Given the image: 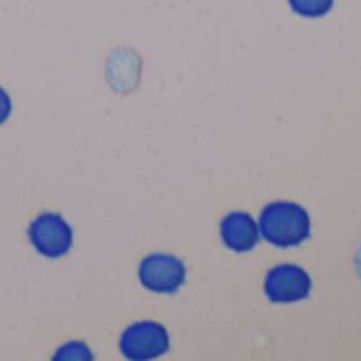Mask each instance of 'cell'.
I'll return each mask as SVG.
<instances>
[{
    "label": "cell",
    "instance_id": "6da1fadb",
    "mask_svg": "<svg viewBox=\"0 0 361 361\" xmlns=\"http://www.w3.org/2000/svg\"><path fill=\"white\" fill-rule=\"evenodd\" d=\"M310 215L295 202H270L259 215V236L279 249H291L308 240Z\"/></svg>",
    "mask_w": 361,
    "mask_h": 361
},
{
    "label": "cell",
    "instance_id": "7a4b0ae2",
    "mask_svg": "<svg viewBox=\"0 0 361 361\" xmlns=\"http://www.w3.org/2000/svg\"><path fill=\"white\" fill-rule=\"evenodd\" d=\"M170 348L168 329L155 321H138L130 325L119 338V350L134 361H147L166 355Z\"/></svg>",
    "mask_w": 361,
    "mask_h": 361
},
{
    "label": "cell",
    "instance_id": "3957f363",
    "mask_svg": "<svg viewBox=\"0 0 361 361\" xmlns=\"http://www.w3.org/2000/svg\"><path fill=\"white\" fill-rule=\"evenodd\" d=\"M188 270L185 264L174 255L166 253H153L147 255L138 266V279L140 285L153 293H176L185 283Z\"/></svg>",
    "mask_w": 361,
    "mask_h": 361
},
{
    "label": "cell",
    "instance_id": "277c9868",
    "mask_svg": "<svg viewBox=\"0 0 361 361\" xmlns=\"http://www.w3.org/2000/svg\"><path fill=\"white\" fill-rule=\"evenodd\" d=\"M30 245L45 257H64L73 249V228L71 224L58 213H43L39 215L28 228Z\"/></svg>",
    "mask_w": 361,
    "mask_h": 361
},
{
    "label": "cell",
    "instance_id": "5b68a950",
    "mask_svg": "<svg viewBox=\"0 0 361 361\" xmlns=\"http://www.w3.org/2000/svg\"><path fill=\"white\" fill-rule=\"evenodd\" d=\"M312 291L310 274L295 264H281L268 270L264 281V293L272 304L302 302Z\"/></svg>",
    "mask_w": 361,
    "mask_h": 361
},
{
    "label": "cell",
    "instance_id": "8992f818",
    "mask_svg": "<svg viewBox=\"0 0 361 361\" xmlns=\"http://www.w3.org/2000/svg\"><path fill=\"white\" fill-rule=\"evenodd\" d=\"M106 81L117 94H132L140 83V58L130 47H117L106 58Z\"/></svg>",
    "mask_w": 361,
    "mask_h": 361
},
{
    "label": "cell",
    "instance_id": "52a82bcc",
    "mask_svg": "<svg viewBox=\"0 0 361 361\" xmlns=\"http://www.w3.org/2000/svg\"><path fill=\"white\" fill-rule=\"evenodd\" d=\"M224 245L234 253H249L259 243V228L249 213L234 211L221 219L219 226Z\"/></svg>",
    "mask_w": 361,
    "mask_h": 361
},
{
    "label": "cell",
    "instance_id": "ba28073f",
    "mask_svg": "<svg viewBox=\"0 0 361 361\" xmlns=\"http://www.w3.org/2000/svg\"><path fill=\"white\" fill-rule=\"evenodd\" d=\"M291 11L300 18L317 20L334 9V0H287Z\"/></svg>",
    "mask_w": 361,
    "mask_h": 361
},
{
    "label": "cell",
    "instance_id": "9c48e42d",
    "mask_svg": "<svg viewBox=\"0 0 361 361\" xmlns=\"http://www.w3.org/2000/svg\"><path fill=\"white\" fill-rule=\"evenodd\" d=\"M92 350L87 344L83 342H71V344H64L56 355L54 359H92Z\"/></svg>",
    "mask_w": 361,
    "mask_h": 361
},
{
    "label": "cell",
    "instance_id": "30bf717a",
    "mask_svg": "<svg viewBox=\"0 0 361 361\" xmlns=\"http://www.w3.org/2000/svg\"><path fill=\"white\" fill-rule=\"evenodd\" d=\"M11 109H13V104H11V98H9V94L0 87V126H3L7 119H9V115H11Z\"/></svg>",
    "mask_w": 361,
    "mask_h": 361
},
{
    "label": "cell",
    "instance_id": "8fae6325",
    "mask_svg": "<svg viewBox=\"0 0 361 361\" xmlns=\"http://www.w3.org/2000/svg\"><path fill=\"white\" fill-rule=\"evenodd\" d=\"M353 266H355V272H357V276L361 279V243L357 245V249H355V255H353Z\"/></svg>",
    "mask_w": 361,
    "mask_h": 361
}]
</instances>
